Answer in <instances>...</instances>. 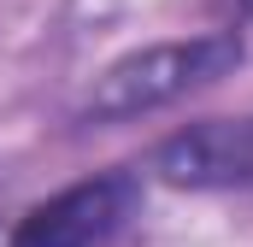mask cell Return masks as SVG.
I'll return each instance as SVG.
<instances>
[{
	"label": "cell",
	"instance_id": "6da1fadb",
	"mask_svg": "<svg viewBox=\"0 0 253 247\" xmlns=\"http://www.w3.org/2000/svg\"><path fill=\"white\" fill-rule=\"evenodd\" d=\"M248 59V36L236 24L224 30H200V36H177V41H153L141 53H124L106 65L88 88V100L77 106L83 129H106V124H135L159 106H177L200 88L224 82L236 65Z\"/></svg>",
	"mask_w": 253,
	"mask_h": 247
},
{
	"label": "cell",
	"instance_id": "7a4b0ae2",
	"mask_svg": "<svg viewBox=\"0 0 253 247\" xmlns=\"http://www.w3.org/2000/svg\"><path fill=\"white\" fill-rule=\"evenodd\" d=\"M135 212H141V177L129 165H112L36 200L12 224L6 247H106Z\"/></svg>",
	"mask_w": 253,
	"mask_h": 247
},
{
	"label": "cell",
	"instance_id": "3957f363",
	"mask_svg": "<svg viewBox=\"0 0 253 247\" xmlns=\"http://www.w3.org/2000/svg\"><path fill=\"white\" fill-rule=\"evenodd\" d=\"M153 177L200 194H253V112L248 118H200L153 147Z\"/></svg>",
	"mask_w": 253,
	"mask_h": 247
},
{
	"label": "cell",
	"instance_id": "277c9868",
	"mask_svg": "<svg viewBox=\"0 0 253 247\" xmlns=\"http://www.w3.org/2000/svg\"><path fill=\"white\" fill-rule=\"evenodd\" d=\"M218 18H230V24H253V0H206Z\"/></svg>",
	"mask_w": 253,
	"mask_h": 247
}]
</instances>
